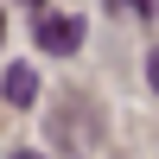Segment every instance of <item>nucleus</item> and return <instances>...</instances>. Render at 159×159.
Returning <instances> with one entry per match:
<instances>
[{"mask_svg":"<svg viewBox=\"0 0 159 159\" xmlns=\"http://www.w3.org/2000/svg\"><path fill=\"white\" fill-rule=\"evenodd\" d=\"M38 45H45L51 57H70V51L83 45V19H76V13H64V19H38Z\"/></svg>","mask_w":159,"mask_h":159,"instance_id":"1","label":"nucleus"},{"mask_svg":"<svg viewBox=\"0 0 159 159\" xmlns=\"http://www.w3.org/2000/svg\"><path fill=\"white\" fill-rule=\"evenodd\" d=\"M0 96H7V102H19V108H25V102L38 96V76L25 70V64H13V70H7V83H0Z\"/></svg>","mask_w":159,"mask_h":159,"instance_id":"2","label":"nucleus"},{"mask_svg":"<svg viewBox=\"0 0 159 159\" xmlns=\"http://www.w3.org/2000/svg\"><path fill=\"white\" fill-rule=\"evenodd\" d=\"M108 7H134V13H159V0H108Z\"/></svg>","mask_w":159,"mask_h":159,"instance_id":"3","label":"nucleus"},{"mask_svg":"<svg viewBox=\"0 0 159 159\" xmlns=\"http://www.w3.org/2000/svg\"><path fill=\"white\" fill-rule=\"evenodd\" d=\"M147 83L159 89V45H153V57H147Z\"/></svg>","mask_w":159,"mask_h":159,"instance_id":"4","label":"nucleus"},{"mask_svg":"<svg viewBox=\"0 0 159 159\" xmlns=\"http://www.w3.org/2000/svg\"><path fill=\"white\" fill-rule=\"evenodd\" d=\"M19 7H38V0H19Z\"/></svg>","mask_w":159,"mask_h":159,"instance_id":"5","label":"nucleus"},{"mask_svg":"<svg viewBox=\"0 0 159 159\" xmlns=\"http://www.w3.org/2000/svg\"><path fill=\"white\" fill-rule=\"evenodd\" d=\"M19 159H38V153H19Z\"/></svg>","mask_w":159,"mask_h":159,"instance_id":"6","label":"nucleus"}]
</instances>
